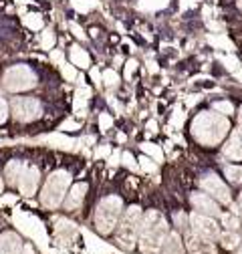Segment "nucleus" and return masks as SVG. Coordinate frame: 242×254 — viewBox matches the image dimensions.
Segmentation results:
<instances>
[{
  "mask_svg": "<svg viewBox=\"0 0 242 254\" xmlns=\"http://www.w3.org/2000/svg\"><path fill=\"white\" fill-rule=\"evenodd\" d=\"M238 6H240V8H242V0H238Z\"/></svg>",
  "mask_w": 242,
  "mask_h": 254,
  "instance_id": "obj_59",
  "label": "nucleus"
},
{
  "mask_svg": "<svg viewBox=\"0 0 242 254\" xmlns=\"http://www.w3.org/2000/svg\"><path fill=\"white\" fill-rule=\"evenodd\" d=\"M71 184V176L63 170H59V172H53L43 188V192H41V204L45 208H59V204L63 202L65 194H67V188Z\"/></svg>",
  "mask_w": 242,
  "mask_h": 254,
  "instance_id": "obj_3",
  "label": "nucleus"
},
{
  "mask_svg": "<svg viewBox=\"0 0 242 254\" xmlns=\"http://www.w3.org/2000/svg\"><path fill=\"white\" fill-rule=\"evenodd\" d=\"M71 30H73V33H75V37H79L81 41L85 39V33H83V28H81L79 24H75V22H71Z\"/></svg>",
  "mask_w": 242,
  "mask_h": 254,
  "instance_id": "obj_41",
  "label": "nucleus"
},
{
  "mask_svg": "<svg viewBox=\"0 0 242 254\" xmlns=\"http://www.w3.org/2000/svg\"><path fill=\"white\" fill-rule=\"evenodd\" d=\"M139 248L143 254H160L162 246L168 238V224L160 212L149 210L141 220V230H139Z\"/></svg>",
  "mask_w": 242,
  "mask_h": 254,
  "instance_id": "obj_2",
  "label": "nucleus"
},
{
  "mask_svg": "<svg viewBox=\"0 0 242 254\" xmlns=\"http://www.w3.org/2000/svg\"><path fill=\"white\" fill-rule=\"evenodd\" d=\"M55 45V35H53V30H45L43 33V39H41V47L43 49H53Z\"/></svg>",
  "mask_w": 242,
  "mask_h": 254,
  "instance_id": "obj_36",
  "label": "nucleus"
},
{
  "mask_svg": "<svg viewBox=\"0 0 242 254\" xmlns=\"http://www.w3.org/2000/svg\"><path fill=\"white\" fill-rule=\"evenodd\" d=\"M51 59L55 61V63H59V65H63V53H60V51H53V55H51Z\"/></svg>",
  "mask_w": 242,
  "mask_h": 254,
  "instance_id": "obj_45",
  "label": "nucleus"
},
{
  "mask_svg": "<svg viewBox=\"0 0 242 254\" xmlns=\"http://www.w3.org/2000/svg\"><path fill=\"white\" fill-rule=\"evenodd\" d=\"M238 208H240V212H242V194L238 196Z\"/></svg>",
  "mask_w": 242,
  "mask_h": 254,
  "instance_id": "obj_56",
  "label": "nucleus"
},
{
  "mask_svg": "<svg viewBox=\"0 0 242 254\" xmlns=\"http://www.w3.org/2000/svg\"><path fill=\"white\" fill-rule=\"evenodd\" d=\"M22 170H24V164H22V162H18V160L8 162V166H6L4 174H6V180H8V184H10V186H18V178H20Z\"/></svg>",
  "mask_w": 242,
  "mask_h": 254,
  "instance_id": "obj_19",
  "label": "nucleus"
},
{
  "mask_svg": "<svg viewBox=\"0 0 242 254\" xmlns=\"http://www.w3.org/2000/svg\"><path fill=\"white\" fill-rule=\"evenodd\" d=\"M186 244H188L190 254H216V248L212 244V240H206L198 234H192Z\"/></svg>",
  "mask_w": 242,
  "mask_h": 254,
  "instance_id": "obj_13",
  "label": "nucleus"
},
{
  "mask_svg": "<svg viewBox=\"0 0 242 254\" xmlns=\"http://www.w3.org/2000/svg\"><path fill=\"white\" fill-rule=\"evenodd\" d=\"M190 4H194V0H180V10H186Z\"/></svg>",
  "mask_w": 242,
  "mask_h": 254,
  "instance_id": "obj_49",
  "label": "nucleus"
},
{
  "mask_svg": "<svg viewBox=\"0 0 242 254\" xmlns=\"http://www.w3.org/2000/svg\"><path fill=\"white\" fill-rule=\"evenodd\" d=\"M141 220H143V214H141L139 206H131L129 210H125V216L117 228V242L123 248H127V250L133 248V244L139 236V230H141Z\"/></svg>",
  "mask_w": 242,
  "mask_h": 254,
  "instance_id": "obj_4",
  "label": "nucleus"
},
{
  "mask_svg": "<svg viewBox=\"0 0 242 254\" xmlns=\"http://www.w3.org/2000/svg\"><path fill=\"white\" fill-rule=\"evenodd\" d=\"M111 125H113V117H111L109 113H101V115H99V129H101V131H107Z\"/></svg>",
  "mask_w": 242,
  "mask_h": 254,
  "instance_id": "obj_37",
  "label": "nucleus"
},
{
  "mask_svg": "<svg viewBox=\"0 0 242 254\" xmlns=\"http://www.w3.org/2000/svg\"><path fill=\"white\" fill-rule=\"evenodd\" d=\"M170 0H141L139 2V8L141 10H160V8H166Z\"/></svg>",
  "mask_w": 242,
  "mask_h": 254,
  "instance_id": "obj_26",
  "label": "nucleus"
},
{
  "mask_svg": "<svg viewBox=\"0 0 242 254\" xmlns=\"http://www.w3.org/2000/svg\"><path fill=\"white\" fill-rule=\"evenodd\" d=\"M192 206L202 212V214H208V216H220V208L218 204L214 202V198L208 196V194H192Z\"/></svg>",
  "mask_w": 242,
  "mask_h": 254,
  "instance_id": "obj_12",
  "label": "nucleus"
},
{
  "mask_svg": "<svg viewBox=\"0 0 242 254\" xmlns=\"http://www.w3.org/2000/svg\"><path fill=\"white\" fill-rule=\"evenodd\" d=\"M91 77H93V81H95V83H101V73H99L97 69L91 71Z\"/></svg>",
  "mask_w": 242,
  "mask_h": 254,
  "instance_id": "obj_50",
  "label": "nucleus"
},
{
  "mask_svg": "<svg viewBox=\"0 0 242 254\" xmlns=\"http://www.w3.org/2000/svg\"><path fill=\"white\" fill-rule=\"evenodd\" d=\"M224 174L232 184H242V168L240 166H226Z\"/></svg>",
  "mask_w": 242,
  "mask_h": 254,
  "instance_id": "obj_27",
  "label": "nucleus"
},
{
  "mask_svg": "<svg viewBox=\"0 0 242 254\" xmlns=\"http://www.w3.org/2000/svg\"><path fill=\"white\" fill-rule=\"evenodd\" d=\"M240 131L232 133L230 141L224 145V155L226 157H232V160H242V139H240Z\"/></svg>",
  "mask_w": 242,
  "mask_h": 254,
  "instance_id": "obj_16",
  "label": "nucleus"
},
{
  "mask_svg": "<svg viewBox=\"0 0 242 254\" xmlns=\"http://www.w3.org/2000/svg\"><path fill=\"white\" fill-rule=\"evenodd\" d=\"M208 43L212 45V47H216V49H222V51H230L232 49V45H230V41L224 37V35H212V37H208Z\"/></svg>",
  "mask_w": 242,
  "mask_h": 254,
  "instance_id": "obj_24",
  "label": "nucleus"
},
{
  "mask_svg": "<svg viewBox=\"0 0 242 254\" xmlns=\"http://www.w3.org/2000/svg\"><path fill=\"white\" fill-rule=\"evenodd\" d=\"M18 2H26V0H18Z\"/></svg>",
  "mask_w": 242,
  "mask_h": 254,
  "instance_id": "obj_60",
  "label": "nucleus"
},
{
  "mask_svg": "<svg viewBox=\"0 0 242 254\" xmlns=\"http://www.w3.org/2000/svg\"><path fill=\"white\" fill-rule=\"evenodd\" d=\"M147 127H149V131H156V127H158V125H156V121H149Z\"/></svg>",
  "mask_w": 242,
  "mask_h": 254,
  "instance_id": "obj_54",
  "label": "nucleus"
},
{
  "mask_svg": "<svg viewBox=\"0 0 242 254\" xmlns=\"http://www.w3.org/2000/svg\"><path fill=\"white\" fill-rule=\"evenodd\" d=\"M107 153H109V147H107V145H103V147L97 149V155H99V157H103V155H107Z\"/></svg>",
  "mask_w": 242,
  "mask_h": 254,
  "instance_id": "obj_51",
  "label": "nucleus"
},
{
  "mask_svg": "<svg viewBox=\"0 0 242 254\" xmlns=\"http://www.w3.org/2000/svg\"><path fill=\"white\" fill-rule=\"evenodd\" d=\"M194 103H198V97H190L188 99V105H194Z\"/></svg>",
  "mask_w": 242,
  "mask_h": 254,
  "instance_id": "obj_55",
  "label": "nucleus"
},
{
  "mask_svg": "<svg viewBox=\"0 0 242 254\" xmlns=\"http://www.w3.org/2000/svg\"><path fill=\"white\" fill-rule=\"evenodd\" d=\"M39 170L33 168V166H24L20 178H18V190L24 194V196H33L37 192V186H39Z\"/></svg>",
  "mask_w": 242,
  "mask_h": 254,
  "instance_id": "obj_11",
  "label": "nucleus"
},
{
  "mask_svg": "<svg viewBox=\"0 0 242 254\" xmlns=\"http://www.w3.org/2000/svg\"><path fill=\"white\" fill-rule=\"evenodd\" d=\"M71 61H73V65H77L81 69H87L91 65L89 55L83 49H79V47H71Z\"/></svg>",
  "mask_w": 242,
  "mask_h": 254,
  "instance_id": "obj_21",
  "label": "nucleus"
},
{
  "mask_svg": "<svg viewBox=\"0 0 242 254\" xmlns=\"http://www.w3.org/2000/svg\"><path fill=\"white\" fill-rule=\"evenodd\" d=\"M228 131H230L228 119L224 115H218V113L202 111L192 121V135L202 145H210L212 147V145L220 143L226 137Z\"/></svg>",
  "mask_w": 242,
  "mask_h": 254,
  "instance_id": "obj_1",
  "label": "nucleus"
},
{
  "mask_svg": "<svg viewBox=\"0 0 242 254\" xmlns=\"http://www.w3.org/2000/svg\"><path fill=\"white\" fill-rule=\"evenodd\" d=\"M190 224L194 228V234L206 238V240H216L220 238V230H218V224L212 218L208 216H202V214H192L190 216Z\"/></svg>",
  "mask_w": 242,
  "mask_h": 254,
  "instance_id": "obj_10",
  "label": "nucleus"
},
{
  "mask_svg": "<svg viewBox=\"0 0 242 254\" xmlns=\"http://www.w3.org/2000/svg\"><path fill=\"white\" fill-rule=\"evenodd\" d=\"M212 107H214V111H220V113H224V115L234 113V105H232L230 101H216Z\"/></svg>",
  "mask_w": 242,
  "mask_h": 254,
  "instance_id": "obj_30",
  "label": "nucleus"
},
{
  "mask_svg": "<svg viewBox=\"0 0 242 254\" xmlns=\"http://www.w3.org/2000/svg\"><path fill=\"white\" fill-rule=\"evenodd\" d=\"M16 202V196H2V198H0V204H2V206H12Z\"/></svg>",
  "mask_w": 242,
  "mask_h": 254,
  "instance_id": "obj_44",
  "label": "nucleus"
},
{
  "mask_svg": "<svg viewBox=\"0 0 242 254\" xmlns=\"http://www.w3.org/2000/svg\"><path fill=\"white\" fill-rule=\"evenodd\" d=\"M6 117H8V103L0 97V123H4Z\"/></svg>",
  "mask_w": 242,
  "mask_h": 254,
  "instance_id": "obj_39",
  "label": "nucleus"
},
{
  "mask_svg": "<svg viewBox=\"0 0 242 254\" xmlns=\"http://www.w3.org/2000/svg\"><path fill=\"white\" fill-rule=\"evenodd\" d=\"M119 157H121V153L119 151H115L111 157H109V166H117V162H119Z\"/></svg>",
  "mask_w": 242,
  "mask_h": 254,
  "instance_id": "obj_48",
  "label": "nucleus"
},
{
  "mask_svg": "<svg viewBox=\"0 0 242 254\" xmlns=\"http://www.w3.org/2000/svg\"><path fill=\"white\" fill-rule=\"evenodd\" d=\"M85 240H87V246H89L91 250H95L97 254H111V252H113L111 246H107L105 242H101L99 238H95L93 234H89V232H85Z\"/></svg>",
  "mask_w": 242,
  "mask_h": 254,
  "instance_id": "obj_20",
  "label": "nucleus"
},
{
  "mask_svg": "<svg viewBox=\"0 0 242 254\" xmlns=\"http://www.w3.org/2000/svg\"><path fill=\"white\" fill-rule=\"evenodd\" d=\"M57 234H59L60 240L71 242L73 236L77 234V228H75L73 222H69V220H57Z\"/></svg>",
  "mask_w": 242,
  "mask_h": 254,
  "instance_id": "obj_18",
  "label": "nucleus"
},
{
  "mask_svg": "<svg viewBox=\"0 0 242 254\" xmlns=\"http://www.w3.org/2000/svg\"><path fill=\"white\" fill-rule=\"evenodd\" d=\"M123 208V202L117 196H107L99 202L97 210H95V226L101 234H109L113 230V226L117 224V218Z\"/></svg>",
  "mask_w": 242,
  "mask_h": 254,
  "instance_id": "obj_5",
  "label": "nucleus"
},
{
  "mask_svg": "<svg viewBox=\"0 0 242 254\" xmlns=\"http://www.w3.org/2000/svg\"><path fill=\"white\" fill-rule=\"evenodd\" d=\"M222 224L228 228V230H236L240 224H238V218L234 214H222Z\"/></svg>",
  "mask_w": 242,
  "mask_h": 254,
  "instance_id": "obj_31",
  "label": "nucleus"
},
{
  "mask_svg": "<svg viewBox=\"0 0 242 254\" xmlns=\"http://www.w3.org/2000/svg\"><path fill=\"white\" fill-rule=\"evenodd\" d=\"M63 129H79V123L73 121V119H69V121L63 123Z\"/></svg>",
  "mask_w": 242,
  "mask_h": 254,
  "instance_id": "obj_47",
  "label": "nucleus"
},
{
  "mask_svg": "<svg viewBox=\"0 0 242 254\" xmlns=\"http://www.w3.org/2000/svg\"><path fill=\"white\" fill-rule=\"evenodd\" d=\"M200 186H202V190H204L208 196L216 198L218 202H224V204L230 202V190L226 188V184H224L216 174L204 176V178L200 180Z\"/></svg>",
  "mask_w": 242,
  "mask_h": 254,
  "instance_id": "obj_9",
  "label": "nucleus"
},
{
  "mask_svg": "<svg viewBox=\"0 0 242 254\" xmlns=\"http://www.w3.org/2000/svg\"><path fill=\"white\" fill-rule=\"evenodd\" d=\"M14 224L24 232L28 234L30 238H35L39 244H43L45 252H49L47 248V234H45V228L43 224L35 218V216H30V214H22V212H14Z\"/></svg>",
  "mask_w": 242,
  "mask_h": 254,
  "instance_id": "obj_7",
  "label": "nucleus"
},
{
  "mask_svg": "<svg viewBox=\"0 0 242 254\" xmlns=\"http://www.w3.org/2000/svg\"><path fill=\"white\" fill-rule=\"evenodd\" d=\"M85 194H87V184H75V186L71 188V192L67 194L65 208H67V210H77V208L83 204Z\"/></svg>",
  "mask_w": 242,
  "mask_h": 254,
  "instance_id": "obj_15",
  "label": "nucleus"
},
{
  "mask_svg": "<svg viewBox=\"0 0 242 254\" xmlns=\"http://www.w3.org/2000/svg\"><path fill=\"white\" fill-rule=\"evenodd\" d=\"M238 254H242V248H240V250H238Z\"/></svg>",
  "mask_w": 242,
  "mask_h": 254,
  "instance_id": "obj_61",
  "label": "nucleus"
},
{
  "mask_svg": "<svg viewBox=\"0 0 242 254\" xmlns=\"http://www.w3.org/2000/svg\"><path fill=\"white\" fill-rule=\"evenodd\" d=\"M234 75H236V79H240V81H242V71H236Z\"/></svg>",
  "mask_w": 242,
  "mask_h": 254,
  "instance_id": "obj_57",
  "label": "nucleus"
},
{
  "mask_svg": "<svg viewBox=\"0 0 242 254\" xmlns=\"http://www.w3.org/2000/svg\"><path fill=\"white\" fill-rule=\"evenodd\" d=\"M238 127H240V133H242V107H240V113H238Z\"/></svg>",
  "mask_w": 242,
  "mask_h": 254,
  "instance_id": "obj_53",
  "label": "nucleus"
},
{
  "mask_svg": "<svg viewBox=\"0 0 242 254\" xmlns=\"http://www.w3.org/2000/svg\"><path fill=\"white\" fill-rule=\"evenodd\" d=\"M208 22V28L214 30V33H222V24L220 22H214V20H206Z\"/></svg>",
  "mask_w": 242,
  "mask_h": 254,
  "instance_id": "obj_43",
  "label": "nucleus"
},
{
  "mask_svg": "<svg viewBox=\"0 0 242 254\" xmlns=\"http://www.w3.org/2000/svg\"><path fill=\"white\" fill-rule=\"evenodd\" d=\"M24 24L28 28H33V30H41L43 28V18H41V14H26L24 16Z\"/></svg>",
  "mask_w": 242,
  "mask_h": 254,
  "instance_id": "obj_28",
  "label": "nucleus"
},
{
  "mask_svg": "<svg viewBox=\"0 0 242 254\" xmlns=\"http://www.w3.org/2000/svg\"><path fill=\"white\" fill-rule=\"evenodd\" d=\"M2 188H4V184H2V178H0V194H2Z\"/></svg>",
  "mask_w": 242,
  "mask_h": 254,
  "instance_id": "obj_58",
  "label": "nucleus"
},
{
  "mask_svg": "<svg viewBox=\"0 0 242 254\" xmlns=\"http://www.w3.org/2000/svg\"><path fill=\"white\" fill-rule=\"evenodd\" d=\"M121 160H123V164L129 168V170H137V164H135V157L131 153H123L121 155Z\"/></svg>",
  "mask_w": 242,
  "mask_h": 254,
  "instance_id": "obj_38",
  "label": "nucleus"
},
{
  "mask_svg": "<svg viewBox=\"0 0 242 254\" xmlns=\"http://www.w3.org/2000/svg\"><path fill=\"white\" fill-rule=\"evenodd\" d=\"M71 4L77 12H89L95 6H99V0H71Z\"/></svg>",
  "mask_w": 242,
  "mask_h": 254,
  "instance_id": "obj_23",
  "label": "nucleus"
},
{
  "mask_svg": "<svg viewBox=\"0 0 242 254\" xmlns=\"http://www.w3.org/2000/svg\"><path fill=\"white\" fill-rule=\"evenodd\" d=\"M41 113H43V107L33 97H16L12 101V115L20 123L35 121L37 117H41Z\"/></svg>",
  "mask_w": 242,
  "mask_h": 254,
  "instance_id": "obj_8",
  "label": "nucleus"
},
{
  "mask_svg": "<svg viewBox=\"0 0 242 254\" xmlns=\"http://www.w3.org/2000/svg\"><path fill=\"white\" fill-rule=\"evenodd\" d=\"M222 63L226 65V69H228V71H232V73L240 71V67H238V59H236V57H232V55H226V57H222Z\"/></svg>",
  "mask_w": 242,
  "mask_h": 254,
  "instance_id": "obj_33",
  "label": "nucleus"
},
{
  "mask_svg": "<svg viewBox=\"0 0 242 254\" xmlns=\"http://www.w3.org/2000/svg\"><path fill=\"white\" fill-rule=\"evenodd\" d=\"M162 254H184V246H182V240H180L178 232L168 234V238L162 246Z\"/></svg>",
  "mask_w": 242,
  "mask_h": 254,
  "instance_id": "obj_17",
  "label": "nucleus"
},
{
  "mask_svg": "<svg viewBox=\"0 0 242 254\" xmlns=\"http://www.w3.org/2000/svg\"><path fill=\"white\" fill-rule=\"evenodd\" d=\"M174 220H176V224H180V228H182V230L186 228V216H184V214H176V216H174Z\"/></svg>",
  "mask_w": 242,
  "mask_h": 254,
  "instance_id": "obj_42",
  "label": "nucleus"
},
{
  "mask_svg": "<svg viewBox=\"0 0 242 254\" xmlns=\"http://www.w3.org/2000/svg\"><path fill=\"white\" fill-rule=\"evenodd\" d=\"M20 248H22V242H20L18 234L6 232L0 236V254H18Z\"/></svg>",
  "mask_w": 242,
  "mask_h": 254,
  "instance_id": "obj_14",
  "label": "nucleus"
},
{
  "mask_svg": "<svg viewBox=\"0 0 242 254\" xmlns=\"http://www.w3.org/2000/svg\"><path fill=\"white\" fill-rule=\"evenodd\" d=\"M101 79L105 81V85H107V87H115V85L119 83V77H117V73H115V71H111V69H107V71L101 75Z\"/></svg>",
  "mask_w": 242,
  "mask_h": 254,
  "instance_id": "obj_32",
  "label": "nucleus"
},
{
  "mask_svg": "<svg viewBox=\"0 0 242 254\" xmlns=\"http://www.w3.org/2000/svg\"><path fill=\"white\" fill-rule=\"evenodd\" d=\"M184 119H186V113L184 111H176L174 113V117H172V125H182V123H184Z\"/></svg>",
  "mask_w": 242,
  "mask_h": 254,
  "instance_id": "obj_40",
  "label": "nucleus"
},
{
  "mask_svg": "<svg viewBox=\"0 0 242 254\" xmlns=\"http://www.w3.org/2000/svg\"><path fill=\"white\" fill-rule=\"evenodd\" d=\"M22 254H35V250H33V246H24V250H22Z\"/></svg>",
  "mask_w": 242,
  "mask_h": 254,
  "instance_id": "obj_52",
  "label": "nucleus"
},
{
  "mask_svg": "<svg viewBox=\"0 0 242 254\" xmlns=\"http://www.w3.org/2000/svg\"><path fill=\"white\" fill-rule=\"evenodd\" d=\"M139 162H141V164H139V166H141V170H143V172H147V174H154V172L158 170V164H154V162L149 160V157H145V153H143V157H141Z\"/></svg>",
  "mask_w": 242,
  "mask_h": 254,
  "instance_id": "obj_34",
  "label": "nucleus"
},
{
  "mask_svg": "<svg viewBox=\"0 0 242 254\" xmlns=\"http://www.w3.org/2000/svg\"><path fill=\"white\" fill-rule=\"evenodd\" d=\"M2 85L10 93L28 91V89H33L37 85V75L26 65H14L2 75Z\"/></svg>",
  "mask_w": 242,
  "mask_h": 254,
  "instance_id": "obj_6",
  "label": "nucleus"
},
{
  "mask_svg": "<svg viewBox=\"0 0 242 254\" xmlns=\"http://www.w3.org/2000/svg\"><path fill=\"white\" fill-rule=\"evenodd\" d=\"M47 141L53 145V147H60V149H73V139H69V137H65L63 133H53V135H49L47 137Z\"/></svg>",
  "mask_w": 242,
  "mask_h": 254,
  "instance_id": "obj_22",
  "label": "nucleus"
},
{
  "mask_svg": "<svg viewBox=\"0 0 242 254\" xmlns=\"http://www.w3.org/2000/svg\"><path fill=\"white\" fill-rule=\"evenodd\" d=\"M141 149H143V153L145 155H149V157H154L156 162H162L164 160V153H162V147H158L156 143H143L141 145Z\"/></svg>",
  "mask_w": 242,
  "mask_h": 254,
  "instance_id": "obj_25",
  "label": "nucleus"
},
{
  "mask_svg": "<svg viewBox=\"0 0 242 254\" xmlns=\"http://www.w3.org/2000/svg\"><path fill=\"white\" fill-rule=\"evenodd\" d=\"M135 65H137L135 61H129V63H127V67H125V77H127V79H129V77H131V73L135 71Z\"/></svg>",
  "mask_w": 242,
  "mask_h": 254,
  "instance_id": "obj_46",
  "label": "nucleus"
},
{
  "mask_svg": "<svg viewBox=\"0 0 242 254\" xmlns=\"http://www.w3.org/2000/svg\"><path fill=\"white\" fill-rule=\"evenodd\" d=\"M238 242H240V238H238V234H234L232 230H228V232L222 236V246L228 248V250H230V248H236Z\"/></svg>",
  "mask_w": 242,
  "mask_h": 254,
  "instance_id": "obj_29",
  "label": "nucleus"
},
{
  "mask_svg": "<svg viewBox=\"0 0 242 254\" xmlns=\"http://www.w3.org/2000/svg\"><path fill=\"white\" fill-rule=\"evenodd\" d=\"M60 71H63V77L67 81H75L77 79V71H75L73 65H67V63H63V65H60Z\"/></svg>",
  "mask_w": 242,
  "mask_h": 254,
  "instance_id": "obj_35",
  "label": "nucleus"
}]
</instances>
